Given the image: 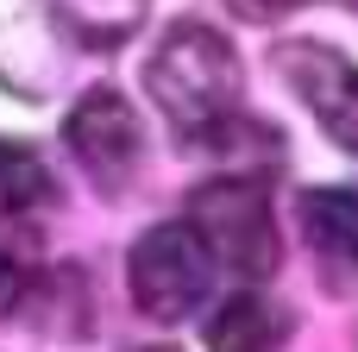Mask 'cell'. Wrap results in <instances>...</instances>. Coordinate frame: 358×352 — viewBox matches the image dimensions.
Listing matches in <instances>:
<instances>
[{"label": "cell", "instance_id": "11", "mask_svg": "<svg viewBox=\"0 0 358 352\" xmlns=\"http://www.w3.org/2000/svg\"><path fill=\"white\" fill-rule=\"evenodd\" d=\"M31 290V252H13V239H0V309H13Z\"/></svg>", "mask_w": 358, "mask_h": 352}, {"label": "cell", "instance_id": "12", "mask_svg": "<svg viewBox=\"0 0 358 352\" xmlns=\"http://www.w3.org/2000/svg\"><path fill=\"white\" fill-rule=\"evenodd\" d=\"M227 6H233L239 19H258V25H264V19H283V13H296V6H308V0H227Z\"/></svg>", "mask_w": 358, "mask_h": 352}, {"label": "cell", "instance_id": "2", "mask_svg": "<svg viewBox=\"0 0 358 352\" xmlns=\"http://www.w3.org/2000/svg\"><path fill=\"white\" fill-rule=\"evenodd\" d=\"M189 227L201 233V246L214 252V265H227L233 277H271L277 271V220H271V189L258 176H214L195 189L189 202Z\"/></svg>", "mask_w": 358, "mask_h": 352}, {"label": "cell", "instance_id": "13", "mask_svg": "<svg viewBox=\"0 0 358 352\" xmlns=\"http://www.w3.org/2000/svg\"><path fill=\"white\" fill-rule=\"evenodd\" d=\"M138 352H176V346H138Z\"/></svg>", "mask_w": 358, "mask_h": 352}, {"label": "cell", "instance_id": "4", "mask_svg": "<svg viewBox=\"0 0 358 352\" xmlns=\"http://www.w3.org/2000/svg\"><path fill=\"white\" fill-rule=\"evenodd\" d=\"M277 69L296 88V101L327 126V139L358 157V63L352 57H340L334 44H283Z\"/></svg>", "mask_w": 358, "mask_h": 352}, {"label": "cell", "instance_id": "7", "mask_svg": "<svg viewBox=\"0 0 358 352\" xmlns=\"http://www.w3.org/2000/svg\"><path fill=\"white\" fill-rule=\"evenodd\" d=\"M302 233L340 283H358V195L352 189H308L302 195Z\"/></svg>", "mask_w": 358, "mask_h": 352}, {"label": "cell", "instance_id": "1", "mask_svg": "<svg viewBox=\"0 0 358 352\" xmlns=\"http://www.w3.org/2000/svg\"><path fill=\"white\" fill-rule=\"evenodd\" d=\"M145 88H151V101L164 107V120H170L182 139H214L220 126H233L245 76H239L233 44H227L214 25L182 19V25H170L164 44L151 50Z\"/></svg>", "mask_w": 358, "mask_h": 352}, {"label": "cell", "instance_id": "9", "mask_svg": "<svg viewBox=\"0 0 358 352\" xmlns=\"http://www.w3.org/2000/svg\"><path fill=\"white\" fill-rule=\"evenodd\" d=\"M50 202H57V176L44 170V157L19 139H0V220H25Z\"/></svg>", "mask_w": 358, "mask_h": 352}, {"label": "cell", "instance_id": "8", "mask_svg": "<svg viewBox=\"0 0 358 352\" xmlns=\"http://www.w3.org/2000/svg\"><path fill=\"white\" fill-rule=\"evenodd\" d=\"M283 340V321L264 296H227L214 315H208V352H277Z\"/></svg>", "mask_w": 358, "mask_h": 352}, {"label": "cell", "instance_id": "5", "mask_svg": "<svg viewBox=\"0 0 358 352\" xmlns=\"http://www.w3.org/2000/svg\"><path fill=\"white\" fill-rule=\"evenodd\" d=\"M63 69V13L50 0H0V88L50 94Z\"/></svg>", "mask_w": 358, "mask_h": 352}, {"label": "cell", "instance_id": "6", "mask_svg": "<svg viewBox=\"0 0 358 352\" xmlns=\"http://www.w3.org/2000/svg\"><path fill=\"white\" fill-rule=\"evenodd\" d=\"M63 139H69L76 164L94 170V183H126V170L138 164V120H132V107L113 88H88L69 107Z\"/></svg>", "mask_w": 358, "mask_h": 352}, {"label": "cell", "instance_id": "3", "mask_svg": "<svg viewBox=\"0 0 358 352\" xmlns=\"http://www.w3.org/2000/svg\"><path fill=\"white\" fill-rule=\"evenodd\" d=\"M126 283H132V302L151 315V321H182L208 302L214 290V252L201 246V233L189 220H164L151 227L132 258H126Z\"/></svg>", "mask_w": 358, "mask_h": 352}, {"label": "cell", "instance_id": "10", "mask_svg": "<svg viewBox=\"0 0 358 352\" xmlns=\"http://www.w3.org/2000/svg\"><path fill=\"white\" fill-rule=\"evenodd\" d=\"M57 13H63L88 44H101V50H107V44H126V38L145 25L151 0H63Z\"/></svg>", "mask_w": 358, "mask_h": 352}]
</instances>
